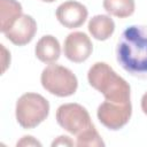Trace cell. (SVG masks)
Wrapping results in <instances>:
<instances>
[{
	"label": "cell",
	"mask_w": 147,
	"mask_h": 147,
	"mask_svg": "<svg viewBox=\"0 0 147 147\" xmlns=\"http://www.w3.org/2000/svg\"><path fill=\"white\" fill-rule=\"evenodd\" d=\"M141 109H142L144 114L147 115V92L141 98Z\"/></svg>",
	"instance_id": "cell-18"
},
{
	"label": "cell",
	"mask_w": 147,
	"mask_h": 147,
	"mask_svg": "<svg viewBox=\"0 0 147 147\" xmlns=\"http://www.w3.org/2000/svg\"><path fill=\"white\" fill-rule=\"evenodd\" d=\"M16 146H41V144L36 140L32 136H24L20 141H17Z\"/></svg>",
	"instance_id": "cell-15"
},
{
	"label": "cell",
	"mask_w": 147,
	"mask_h": 147,
	"mask_svg": "<svg viewBox=\"0 0 147 147\" xmlns=\"http://www.w3.org/2000/svg\"><path fill=\"white\" fill-rule=\"evenodd\" d=\"M49 114V102L38 93H24L16 101L15 116L24 129H33L44 122Z\"/></svg>",
	"instance_id": "cell-3"
},
{
	"label": "cell",
	"mask_w": 147,
	"mask_h": 147,
	"mask_svg": "<svg viewBox=\"0 0 147 147\" xmlns=\"http://www.w3.org/2000/svg\"><path fill=\"white\" fill-rule=\"evenodd\" d=\"M76 145L79 146V147H84V146L99 147V146H105V142L101 139V137L98 133V131L95 130L94 125H92L91 127L84 130L83 132H80L77 136Z\"/></svg>",
	"instance_id": "cell-14"
},
{
	"label": "cell",
	"mask_w": 147,
	"mask_h": 147,
	"mask_svg": "<svg viewBox=\"0 0 147 147\" xmlns=\"http://www.w3.org/2000/svg\"><path fill=\"white\" fill-rule=\"evenodd\" d=\"M37 32V22L30 15L22 14L11 26L5 32V36L14 45L24 46L29 44Z\"/></svg>",
	"instance_id": "cell-8"
},
{
	"label": "cell",
	"mask_w": 147,
	"mask_h": 147,
	"mask_svg": "<svg viewBox=\"0 0 147 147\" xmlns=\"http://www.w3.org/2000/svg\"><path fill=\"white\" fill-rule=\"evenodd\" d=\"M116 59L127 74L147 79V25H131L122 32Z\"/></svg>",
	"instance_id": "cell-1"
},
{
	"label": "cell",
	"mask_w": 147,
	"mask_h": 147,
	"mask_svg": "<svg viewBox=\"0 0 147 147\" xmlns=\"http://www.w3.org/2000/svg\"><path fill=\"white\" fill-rule=\"evenodd\" d=\"M57 124L71 134L78 136L93 124L86 108L78 103H64L56 110Z\"/></svg>",
	"instance_id": "cell-5"
},
{
	"label": "cell",
	"mask_w": 147,
	"mask_h": 147,
	"mask_svg": "<svg viewBox=\"0 0 147 147\" xmlns=\"http://www.w3.org/2000/svg\"><path fill=\"white\" fill-rule=\"evenodd\" d=\"M74 145H75V142L67 136H60L52 142L53 147H55V146H74Z\"/></svg>",
	"instance_id": "cell-16"
},
{
	"label": "cell",
	"mask_w": 147,
	"mask_h": 147,
	"mask_svg": "<svg viewBox=\"0 0 147 147\" xmlns=\"http://www.w3.org/2000/svg\"><path fill=\"white\" fill-rule=\"evenodd\" d=\"M34 53L39 61L44 63H54L59 60L61 54L60 42L54 36L46 34L38 40Z\"/></svg>",
	"instance_id": "cell-10"
},
{
	"label": "cell",
	"mask_w": 147,
	"mask_h": 147,
	"mask_svg": "<svg viewBox=\"0 0 147 147\" xmlns=\"http://www.w3.org/2000/svg\"><path fill=\"white\" fill-rule=\"evenodd\" d=\"M55 15L57 21L63 26L68 29H75L84 24V22L87 18L88 11L83 3L74 0H69L61 3L56 8Z\"/></svg>",
	"instance_id": "cell-9"
},
{
	"label": "cell",
	"mask_w": 147,
	"mask_h": 147,
	"mask_svg": "<svg viewBox=\"0 0 147 147\" xmlns=\"http://www.w3.org/2000/svg\"><path fill=\"white\" fill-rule=\"evenodd\" d=\"M88 31L96 40H107L115 31L113 18L107 15H95L88 22Z\"/></svg>",
	"instance_id": "cell-11"
},
{
	"label": "cell",
	"mask_w": 147,
	"mask_h": 147,
	"mask_svg": "<svg viewBox=\"0 0 147 147\" xmlns=\"http://www.w3.org/2000/svg\"><path fill=\"white\" fill-rule=\"evenodd\" d=\"M93 45L90 37L84 32H71L64 40L63 52L65 57L75 63H82L86 61L92 54Z\"/></svg>",
	"instance_id": "cell-7"
},
{
	"label": "cell",
	"mask_w": 147,
	"mask_h": 147,
	"mask_svg": "<svg viewBox=\"0 0 147 147\" xmlns=\"http://www.w3.org/2000/svg\"><path fill=\"white\" fill-rule=\"evenodd\" d=\"M134 0H103L105 10L118 18H125L134 13Z\"/></svg>",
	"instance_id": "cell-13"
},
{
	"label": "cell",
	"mask_w": 147,
	"mask_h": 147,
	"mask_svg": "<svg viewBox=\"0 0 147 147\" xmlns=\"http://www.w3.org/2000/svg\"><path fill=\"white\" fill-rule=\"evenodd\" d=\"M132 114L131 102H110L105 100L96 111L100 123L109 130L116 131L122 129L130 121Z\"/></svg>",
	"instance_id": "cell-6"
},
{
	"label": "cell",
	"mask_w": 147,
	"mask_h": 147,
	"mask_svg": "<svg viewBox=\"0 0 147 147\" xmlns=\"http://www.w3.org/2000/svg\"><path fill=\"white\" fill-rule=\"evenodd\" d=\"M0 46H1V52H2V72H5L7 67L10 63V53H8V51L5 48L3 45H0Z\"/></svg>",
	"instance_id": "cell-17"
},
{
	"label": "cell",
	"mask_w": 147,
	"mask_h": 147,
	"mask_svg": "<svg viewBox=\"0 0 147 147\" xmlns=\"http://www.w3.org/2000/svg\"><path fill=\"white\" fill-rule=\"evenodd\" d=\"M40 82L47 92L60 98L75 94L78 87V80L75 74L70 69L55 63H49L42 70Z\"/></svg>",
	"instance_id": "cell-4"
},
{
	"label": "cell",
	"mask_w": 147,
	"mask_h": 147,
	"mask_svg": "<svg viewBox=\"0 0 147 147\" xmlns=\"http://www.w3.org/2000/svg\"><path fill=\"white\" fill-rule=\"evenodd\" d=\"M44 2H53V1H56V0H41Z\"/></svg>",
	"instance_id": "cell-19"
},
{
	"label": "cell",
	"mask_w": 147,
	"mask_h": 147,
	"mask_svg": "<svg viewBox=\"0 0 147 147\" xmlns=\"http://www.w3.org/2000/svg\"><path fill=\"white\" fill-rule=\"evenodd\" d=\"M87 79L90 85L105 96V100L110 102H131L130 85L109 64L105 62L94 63L87 72Z\"/></svg>",
	"instance_id": "cell-2"
},
{
	"label": "cell",
	"mask_w": 147,
	"mask_h": 147,
	"mask_svg": "<svg viewBox=\"0 0 147 147\" xmlns=\"http://www.w3.org/2000/svg\"><path fill=\"white\" fill-rule=\"evenodd\" d=\"M22 15V6L16 0H0V31L5 33Z\"/></svg>",
	"instance_id": "cell-12"
}]
</instances>
